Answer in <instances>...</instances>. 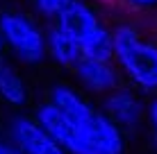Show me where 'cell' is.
Returning a JSON list of instances; mask_svg holds the SVG:
<instances>
[{
  "label": "cell",
  "mask_w": 157,
  "mask_h": 154,
  "mask_svg": "<svg viewBox=\"0 0 157 154\" xmlns=\"http://www.w3.org/2000/svg\"><path fill=\"white\" fill-rule=\"evenodd\" d=\"M150 120H153V129H155V136H157V100L150 107Z\"/></svg>",
  "instance_id": "7c38bea8"
},
{
  "label": "cell",
  "mask_w": 157,
  "mask_h": 154,
  "mask_svg": "<svg viewBox=\"0 0 157 154\" xmlns=\"http://www.w3.org/2000/svg\"><path fill=\"white\" fill-rule=\"evenodd\" d=\"M57 30L75 43L80 57L109 61V57L114 55L112 32H107L94 9H89L84 2L73 0L66 9H62L57 14Z\"/></svg>",
  "instance_id": "6da1fadb"
},
{
  "label": "cell",
  "mask_w": 157,
  "mask_h": 154,
  "mask_svg": "<svg viewBox=\"0 0 157 154\" xmlns=\"http://www.w3.org/2000/svg\"><path fill=\"white\" fill-rule=\"evenodd\" d=\"M114 57L125 70V75L137 86L146 91L157 88V45L141 41L137 30L130 25H121L112 32Z\"/></svg>",
  "instance_id": "7a4b0ae2"
},
{
  "label": "cell",
  "mask_w": 157,
  "mask_h": 154,
  "mask_svg": "<svg viewBox=\"0 0 157 154\" xmlns=\"http://www.w3.org/2000/svg\"><path fill=\"white\" fill-rule=\"evenodd\" d=\"M0 154H23L21 150H16L12 145H5V143H0Z\"/></svg>",
  "instance_id": "4fadbf2b"
},
{
  "label": "cell",
  "mask_w": 157,
  "mask_h": 154,
  "mask_svg": "<svg viewBox=\"0 0 157 154\" xmlns=\"http://www.w3.org/2000/svg\"><path fill=\"white\" fill-rule=\"evenodd\" d=\"M75 70L82 84H86L91 91H109L116 86V70L107 61L80 57L75 61Z\"/></svg>",
  "instance_id": "5b68a950"
},
{
  "label": "cell",
  "mask_w": 157,
  "mask_h": 154,
  "mask_svg": "<svg viewBox=\"0 0 157 154\" xmlns=\"http://www.w3.org/2000/svg\"><path fill=\"white\" fill-rule=\"evenodd\" d=\"M0 34L2 43H7L14 50V55L21 61L36 63L46 57V36L41 30L30 20L28 16L16 14V12H5L0 16Z\"/></svg>",
  "instance_id": "3957f363"
},
{
  "label": "cell",
  "mask_w": 157,
  "mask_h": 154,
  "mask_svg": "<svg viewBox=\"0 0 157 154\" xmlns=\"http://www.w3.org/2000/svg\"><path fill=\"white\" fill-rule=\"evenodd\" d=\"M107 111L116 123L125 125V127H134L141 120V102L134 98L130 91H116L107 98Z\"/></svg>",
  "instance_id": "8992f818"
},
{
  "label": "cell",
  "mask_w": 157,
  "mask_h": 154,
  "mask_svg": "<svg viewBox=\"0 0 157 154\" xmlns=\"http://www.w3.org/2000/svg\"><path fill=\"white\" fill-rule=\"evenodd\" d=\"M128 2L134 7H153V5H157V0H128Z\"/></svg>",
  "instance_id": "8fae6325"
},
{
  "label": "cell",
  "mask_w": 157,
  "mask_h": 154,
  "mask_svg": "<svg viewBox=\"0 0 157 154\" xmlns=\"http://www.w3.org/2000/svg\"><path fill=\"white\" fill-rule=\"evenodd\" d=\"M12 136L23 154H64L59 143L32 118H14Z\"/></svg>",
  "instance_id": "277c9868"
},
{
  "label": "cell",
  "mask_w": 157,
  "mask_h": 154,
  "mask_svg": "<svg viewBox=\"0 0 157 154\" xmlns=\"http://www.w3.org/2000/svg\"><path fill=\"white\" fill-rule=\"evenodd\" d=\"M71 2H73V0H36V9H39L43 16H57Z\"/></svg>",
  "instance_id": "30bf717a"
},
{
  "label": "cell",
  "mask_w": 157,
  "mask_h": 154,
  "mask_svg": "<svg viewBox=\"0 0 157 154\" xmlns=\"http://www.w3.org/2000/svg\"><path fill=\"white\" fill-rule=\"evenodd\" d=\"M52 104H55V107L62 111L71 123H82V120H86L96 111V109H91L89 104H86L84 100L80 98L73 88H68V86L52 88Z\"/></svg>",
  "instance_id": "52a82bcc"
},
{
  "label": "cell",
  "mask_w": 157,
  "mask_h": 154,
  "mask_svg": "<svg viewBox=\"0 0 157 154\" xmlns=\"http://www.w3.org/2000/svg\"><path fill=\"white\" fill-rule=\"evenodd\" d=\"M46 50H50V55L55 57L57 63L62 66H75V61L80 59V50L68 36H64L57 27H52L46 36Z\"/></svg>",
  "instance_id": "ba28073f"
},
{
  "label": "cell",
  "mask_w": 157,
  "mask_h": 154,
  "mask_svg": "<svg viewBox=\"0 0 157 154\" xmlns=\"http://www.w3.org/2000/svg\"><path fill=\"white\" fill-rule=\"evenodd\" d=\"M0 52H2V34H0Z\"/></svg>",
  "instance_id": "5bb4252c"
},
{
  "label": "cell",
  "mask_w": 157,
  "mask_h": 154,
  "mask_svg": "<svg viewBox=\"0 0 157 154\" xmlns=\"http://www.w3.org/2000/svg\"><path fill=\"white\" fill-rule=\"evenodd\" d=\"M0 98L7 100L9 104H23L28 98L23 79L14 73V68L7 61L0 59Z\"/></svg>",
  "instance_id": "9c48e42d"
}]
</instances>
